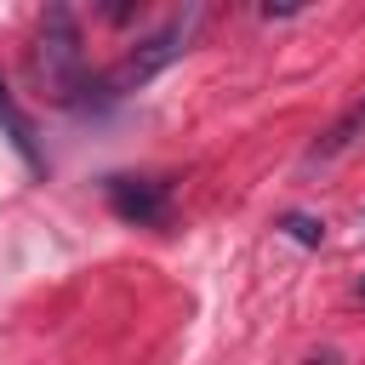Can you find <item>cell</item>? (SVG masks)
<instances>
[{"label":"cell","mask_w":365,"mask_h":365,"mask_svg":"<svg viewBox=\"0 0 365 365\" xmlns=\"http://www.w3.org/2000/svg\"><path fill=\"white\" fill-rule=\"evenodd\" d=\"M359 137H365V97H354V103H348V108H342V114L325 125V137H319V143L302 154V165H331V160H342V154H348Z\"/></svg>","instance_id":"obj_4"},{"label":"cell","mask_w":365,"mask_h":365,"mask_svg":"<svg viewBox=\"0 0 365 365\" xmlns=\"http://www.w3.org/2000/svg\"><path fill=\"white\" fill-rule=\"evenodd\" d=\"M302 365H342V354H308Z\"/></svg>","instance_id":"obj_7"},{"label":"cell","mask_w":365,"mask_h":365,"mask_svg":"<svg viewBox=\"0 0 365 365\" xmlns=\"http://www.w3.org/2000/svg\"><path fill=\"white\" fill-rule=\"evenodd\" d=\"M279 234H285V240H297V245H308V251H319V245H325V222H319L314 211H285V217H279Z\"/></svg>","instance_id":"obj_6"},{"label":"cell","mask_w":365,"mask_h":365,"mask_svg":"<svg viewBox=\"0 0 365 365\" xmlns=\"http://www.w3.org/2000/svg\"><path fill=\"white\" fill-rule=\"evenodd\" d=\"M34 74L46 80L51 103H63V108H80V91H91L86 51H80V23H74L68 6H46L40 40H34Z\"/></svg>","instance_id":"obj_1"},{"label":"cell","mask_w":365,"mask_h":365,"mask_svg":"<svg viewBox=\"0 0 365 365\" xmlns=\"http://www.w3.org/2000/svg\"><path fill=\"white\" fill-rule=\"evenodd\" d=\"M0 125H6V137H11V148L23 154V165L29 171H40L46 177V154H40V143H34V120L11 103V91H6V80H0Z\"/></svg>","instance_id":"obj_5"},{"label":"cell","mask_w":365,"mask_h":365,"mask_svg":"<svg viewBox=\"0 0 365 365\" xmlns=\"http://www.w3.org/2000/svg\"><path fill=\"white\" fill-rule=\"evenodd\" d=\"M359 228H365V211H359Z\"/></svg>","instance_id":"obj_9"},{"label":"cell","mask_w":365,"mask_h":365,"mask_svg":"<svg viewBox=\"0 0 365 365\" xmlns=\"http://www.w3.org/2000/svg\"><path fill=\"white\" fill-rule=\"evenodd\" d=\"M194 29H200V6H194L188 17H171V23L160 29V34L137 40V46H131V51L120 57V68H114V74H108V80H103L97 91H103V97H125V91H143V86H148L154 74H165V68H171V63H177V57L188 51Z\"/></svg>","instance_id":"obj_2"},{"label":"cell","mask_w":365,"mask_h":365,"mask_svg":"<svg viewBox=\"0 0 365 365\" xmlns=\"http://www.w3.org/2000/svg\"><path fill=\"white\" fill-rule=\"evenodd\" d=\"M359 297H365V274H359Z\"/></svg>","instance_id":"obj_8"},{"label":"cell","mask_w":365,"mask_h":365,"mask_svg":"<svg viewBox=\"0 0 365 365\" xmlns=\"http://www.w3.org/2000/svg\"><path fill=\"white\" fill-rule=\"evenodd\" d=\"M103 200L120 222H137V228H165L171 222V182H160V177L114 171V177H103Z\"/></svg>","instance_id":"obj_3"}]
</instances>
